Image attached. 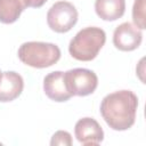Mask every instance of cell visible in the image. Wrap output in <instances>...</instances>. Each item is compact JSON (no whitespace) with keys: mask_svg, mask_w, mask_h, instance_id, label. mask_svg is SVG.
I'll list each match as a JSON object with an SVG mask.
<instances>
[{"mask_svg":"<svg viewBox=\"0 0 146 146\" xmlns=\"http://www.w3.org/2000/svg\"><path fill=\"white\" fill-rule=\"evenodd\" d=\"M137 107L138 97L132 91L119 90L103 98L100 114L111 129L123 131L133 125Z\"/></svg>","mask_w":146,"mask_h":146,"instance_id":"cell-1","label":"cell"},{"mask_svg":"<svg viewBox=\"0 0 146 146\" xmlns=\"http://www.w3.org/2000/svg\"><path fill=\"white\" fill-rule=\"evenodd\" d=\"M106 41V33L97 26H88L80 30L70 41V55L82 62H89L96 58L99 50Z\"/></svg>","mask_w":146,"mask_h":146,"instance_id":"cell-2","label":"cell"},{"mask_svg":"<svg viewBox=\"0 0 146 146\" xmlns=\"http://www.w3.org/2000/svg\"><path fill=\"white\" fill-rule=\"evenodd\" d=\"M18 58L22 63L34 68H46L56 64L60 58L57 44L41 41L24 42L18 48Z\"/></svg>","mask_w":146,"mask_h":146,"instance_id":"cell-3","label":"cell"},{"mask_svg":"<svg viewBox=\"0 0 146 146\" xmlns=\"http://www.w3.org/2000/svg\"><path fill=\"white\" fill-rule=\"evenodd\" d=\"M78 10L68 1L55 2L47 13L48 26L57 33L68 32L78 22Z\"/></svg>","mask_w":146,"mask_h":146,"instance_id":"cell-4","label":"cell"},{"mask_svg":"<svg viewBox=\"0 0 146 146\" xmlns=\"http://www.w3.org/2000/svg\"><path fill=\"white\" fill-rule=\"evenodd\" d=\"M64 82L67 91L72 96L91 95L97 86L98 78L96 73L88 68H73L64 73Z\"/></svg>","mask_w":146,"mask_h":146,"instance_id":"cell-5","label":"cell"},{"mask_svg":"<svg viewBox=\"0 0 146 146\" xmlns=\"http://www.w3.org/2000/svg\"><path fill=\"white\" fill-rule=\"evenodd\" d=\"M141 40V30L129 22H124L116 26L113 33V43L119 50L122 51H132L137 49L140 46Z\"/></svg>","mask_w":146,"mask_h":146,"instance_id":"cell-6","label":"cell"},{"mask_svg":"<svg viewBox=\"0 0 146 146\" xmlns=\"http://www.w3.org/2000/svg\"><path fill=\"white\" fill-rule=\"evenodd\" d=\"M74 135L82 145H99L104 139V131L100 124L92 117L80 119L74 127Z\"/></svg>","mask_w":146,"mask_h":146,"instance_id":"cell-7","label":"cell"},{"mask_svg":"<svg viewBox=\"0 0 146 146\" xmlns=\"http://www.w3.org/2000/svg\"><path fill=\"white\" fill-rule=\"evenodd\" d=\"M43 91L48 98L58 103L66 102L72 97L66 89L64 82V72L62 71H55L44 76Z\"/></svg>","mask_w":146,"mask_h":146,"instance_id":"cell-8","label":"cell"},{"mask_svg":"<svg viewBox=\"0 0 146 146\" xmlns=\"http://www.w3.org/2000/svg\"><path fill=\"white\" fill-rule=\"evenodd\" d=\"M24 80L22 75L14 71H7L0 79V102L7 103L16 99L23 91Z\"/></svg>","mask_w":146,"mask_h":146,"instance_id":"cell-9","label":"cell"},{"mask_svg":"<svg viewBox=\"0 0 146 146\" xmlns=\"http://www.w3.org/2000/svg\"><path fill=\"white\" fill-rule=\"evenodd\" d=\"M95 11L104 21H116L125 11V0H96Z\"/></svg>","mask_w":146,"mask_h":146,"instance_id":"cell-10","label":"cell"},{"mask_svg":"<svg viewBox=\"0 0 146 146\" xmlns=\"http://www.w3.org/2000/svg\"><path fill=\"white\" fill-rule=\"evenodd\" d=\"M27 7V0H0V22L15 23Z\"/></svg>","mask_w":146,"mask_h":146,"instance_id":"cell-11","label":"cell"},{"mask_svg":"<svg viewBox=\"0 0 146 146\" xmlns=\"http://www.w3.org/2000/svg\"><path fill=\"white\" fill-rule=\"evenodd\" d=\"M146 0H135L132 7V19L135 25L139 30L146 29V14H145Z\"/></svg>","mask_w":146,"mask_h":146,"instance_id":"cell-12","label":"cell"},{"mask_svg":"<svg viewBox=\"0 0 146 146\" xmlns=\"http://www.w3.org/2000/svg\"><path fill=\"white\" fill-rule=\"evenodd\" d=\"M50 145L51 146H54V145H64V146L67 145V146H71L72 145V136L70 135V132L64 131V130L56 131L51 137Z\"/></svg>","mask_w":146,"mask_h":146,"instance_id":"cell-13","label":"cell"},{"mask_svg":"<svg viewBox=\"0 0 146 146\" xmlns=\"http://www.w3.org/2000/svg\"><path fill=\"white\" fill-rule=\"evenodd\" d=\"M46 2H47V0H27V7L40 8V7H42Z\"/></svg>","mask_w":146,"mask_h":146,"instance_id":"cell-14","label":"cell"},{"mask_svg":"<svg viewBox=\"0 0 146 146\" xmlns=\"http://www.w3.org/2000/svg\"><path fill=\"white\" fill-rule=\"evenodd\" d=\"M1 74H2V72H1V71H0V79H1Z\"/></svg>","mask_w":146,"mask_h":146,"instance_id":"cell-15","label":"cell"}]
</instances>
